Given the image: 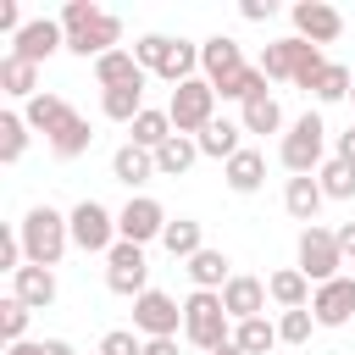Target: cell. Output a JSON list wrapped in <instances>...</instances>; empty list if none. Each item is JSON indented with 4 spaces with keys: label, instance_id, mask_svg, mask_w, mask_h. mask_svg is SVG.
<instances>
[{
    "label": "cell",
    "instance_id": "8",
    "mask_svg": "<svg viewBox=\"0 0 355 355\" xmlns=\"http://www.w3.org/2000/svg\"><path fill=\"white\" fill-rule=\"evenodd\" d=\"M105 288H111V294H128V300H139V294L150 288V261H144V244L116 239V250L105 255Z\"/></svg>",
    "mask_w": 355,
    "mask_h": 355
},
{
    "label": "cell",
    "instance_id": "7",
    "mask_svg": "<svg viewBox=\"0 0 355 355\" xmlns=\"http://www.w3.org/2000/svg\"><path fill=\"white\" fill-rule=\"evenodd\" d=\"M338 266H344V250H338V233L333 227H300V272L311 277V288H322V283H333L338 277Z\"/></svg>",
    "mask_w": 355,
    "mask_h": 355
},
{
    "label": "cell",
    "instance_id": "25",
    "mask_svg": "<svg viewBox=\"0 0 355 355\" xmlns=\"http://www.w3.org/2000/svg\"><path fill=\"white\" fill-rule=\"evenodd\" d=\"M22 116H28V128H33V133H44V139H50V133L72 116V105H67L61 94H33V100L22 105Z\"/></svg>",
    "mask_w": 355,
    "mask_h": 355
},
{
    "label": "cell",
    "instance_id": "48",
    "mask_svg": "<svg viewBox=\"0 0 355 355\" xmlns=\"http://www.w3.org/2000/svg\"><path fill=\"white\" fill-rule=\"evenodd\" d=\"M39 355H78V349H72L67 338H44V344H39Z\"/></svg>",
    "mask_w": 355,
    "mask_h": 355
},
{
    "label": "cell",
    "instance_id": "9",
    "mask_svg": "<svg viewBox=\"0 0 355 355\" xmlns=\"http://www.w3.org/2000/svg\"><path fill=\"white\" fill-rule=\"evenodd\" d=\"M133 327H139L144 338H178L183 305H178L172 294H161V288H144V294L133 300Z\"/></svg>",
    "mask_w": 355,
    "mask_h": 355
},
{
    "label": "cell",
    "instance_id": "27",
    "mask_svg": "<svg viewBox=\"0 0 355 355\" xmlns=\"http://www.w3.org/2000/svg\"><path fill=\"white\" fill-rule=\"evenodd\" d=\"M89 144H94V128H89V116H78V111H72V116H67V122L50 133V150H55L61 161H78Z\"/></svg>",
    "mask_w": 355,
    "mask_h": 355
},
{
    "label": "cell",
    "instance_id": "23",
    "mask_svg": "<svg viewBox=\"0 0 355 355\" xmlns=\"http://www.w3.org/2000/svg\"><path fill=\"white\" fill-rule=\"evenodd\" d=\"M0 89H6V94H17V100L44 94V89H39V67H33V61H22V55H0Z\"/></svg>",
    "mask_w": 355,
    "mask_h": 355
},
{
    "label": "cell",
    "instance_id": "6",
    "mask_svg": "<svg viewBox=\"0 0 355 355\" xmlns=\"http://www.w3.org/2000/svg\"><path fill=\"white\" fill-rule=\"evenodd\" d=\"M67 222H72V244L83 250V255H111L116 250V216L100 205V200H78L72 211H67Z\"/></svg>",
    "mask_w": 355,
    "mask_h": 355
},
{
    "label": "cell",
    "instance_id": "35",
    "mask_svg": "<svg viewBox=\"0 0 355 355\" xmlns=\"http://www.w3.org/2000/svg\"><path fill=\"white\" fill-rule=\"evenodd\" d=\"M255 67L266 72V83H294V33H288V39H277V44H266Z\"/></svg>",
    "mask_w": 355,
    "mask_h": 355
},
{
    "label": "cell",
    "instance_id": "20",
    "mask_svg": "<svg viewBox=\"0 0 355 355\" xmlns=\"http://www.w3.org/2000/svg\"><path fill=\"white\" fill-rule=\"evenodd\" d=\"M222 178H227V189H233V194H255V189L266 183V155L244 144V150H239V155L222 166Z\"/></svg>",
    "mask_w": 355,
    "mask_h": 355
},
{
    "label": "cell",
    "instance_id": "30",
    "mask_svg": "<svg viewBox=\"0 0 355 355\" xmlns=\"http://www.w3.org/2000/svg\"><path fill=\"white\" fill-rule=\"evenodd\" d=\"M161 244H166V255H178V261H194V255L205 250V233H200V222H194V216H178V222H166Z\"/></svg>",
    "mask_w": 355,
    "mask_h": 355
},
{
    "label": "cell",
    "instance_id": "19",
    "mask_svg": "<svg viewBox=\"0 0 355 355\" xmlns=\"http://www.w3.org/2000/svg\"><path fill=\"white\" fill-rule=\"evenodd\" d=\"M150 72L133 61V50H111V55H100L94 61V83L100 89H128V83H144Z\"/></svg>",
    "mask_w": 355,
    "mask_h": 355
},
{
    "label": "cell",
    "instance_id": "40",
    "mask_svg": "<svg viewBox=\"0 0 355 355\" xmlns=\"http://www.w3.org/2000/svg\"><path fill=\"white\" fill-rule=\"evenodd\" d=\"M166 55H172V33H144V39L133 44V61H139L144 72H161Z\"/></svg>",
    "mask_w": 355,
    "mask_h": 355
},
{
    "label": "cell",
    "instance_id": "51",
    "mask_svg": "<svg viewBox=\"0 0 355 355\" xmlns=\"http://www.w3.org/2000/svg\"><path fill=\"white\" fill-rule=\"evenodd\" d=\"M349 100H355V94H349Z\"/></svg>",
    "mask_w": 355,
    "mask_h": 355
},
{
    "label": "cell",
    "instance_id": "16",
    "mask_svg": "<svg viewBox=\"0 0 355 355\" xmlns=\"http://www.w3.org/2000/svg\"><path fill=\"white\" fill-rule=\"evenodd\" d=\"M266 294H272V305H277V311H305L316 288H311V277H305L300 266H283V272H272V277H266Z\"/></svg>",
    "mask_w": 355,
    "mask_h": 355
},
{
    "label": "cell",
    "instance_id": "26",
    "mask_svg": "<svg viewBox=\"0 0 355 355\" xmlns=\"http://www.w3.org/2000/svg\"><path fill=\"white\" fill-rule=\"evenodd\" d=\"M128 133H133V144H139V150H150V155H155L178 128H172V116H166V111H150V105H144V111L128 122Z\"/></svg>",
    "mask_w": 355,
    "mask_h": 355
},
{
    "label": "cell",
    "instance_id": "24",
    "mask_svg": "<svg viewBox=\"0 0 355 355\" xmlns=\"http://www.w3.org/2000/svg\"><path fill=\"white\" fill-rule=\"evenodd\" d=\"M211 89H216V100H239V105H244V100H255V94H266V72L244 61L239 72H227V78H216Z\"/></svg>",
    "mask_w": 355,
    "mask_h": 355
},
{
    "label": "cell",
    "instance_id": "1",
    "mask_svg": "<svg viewBox=\"0 0 355 355\" xmlns=\"http://www.w3.org/2000/svg\"><path fill=\"white\" fill-rule=\"evenodd\" d=\"M61 33H67V50L72 55H111V50H122V17H111V11H100L94 0H67L61 6Z\"/></svg>",
    "mask_w": 355,
    "mask_h": 355
},
{
    "label": "cell",
    "instance_id": "31",
    "mask_svg": "<svg viewBox=\"0 0 355 355\" xmlns=\"http://www.w3.org/2000/svg\"><path fill=\"white\" fill-rule=\"evenodd\" d=\"M161 83H189V78H200V44H183V39H172V55L161 61V72H155Z\"/></svg>",
    "mask_w": 355,
    "mask_h": 355
},
{
    "label": "cell",
    "instance_id": "50",
    "mask_svg": "<svg viewBox=\"0 0 355 355\" xmlns=\"http://www.w3.org/2000/svg\"><path fill=\"white\" fill-rule=\"evenodd\" d=\"M211 355H244V349H239V344H233V338H227V344H216V349H211Z\"/></svg>",
    "mask_w": 355,
    "mask_h": 355
},
{
    "label": "cell",
    "instance_id": "22",
    "mask_svg": "<svg viewBox=\"0 0 355 355\" xmlns=\"http://www.w3.org/2000/svg\"><path fill=\"white\" fill-rule=\"evenodd\" d=\"M227 266H233V261H227L222 250H200V255H194L183 272H189V283H194V288H211V294H222V288L233 283V272H227Z\"/></svg>",
    "mask_w": 355,
    "mask_h": 355
},
{
    "label": "cell",
    "instance_id": "37",
    "mask_svg": "<svg viewBox=\"0 0 355 355\" xmlns=\"http://www.w3.org/2000/svg\"><path fill=\"white\" fill-rule=\"evenodd\" d=\"M311 94H316L322 105H333V100H349V94H355V72H349L344 61H327V72L316 78V89H311Z\"/></svg>",
    "mask_w": 355,
    "mask_h": 355
},
{
    "label": "cell",
    "instance_id": "47",
    "mask_svg": "<svg viewBox=\"0 0 355 355\" xmlns=\"http://www.w3.org/2000/svg\"><path fill=\"white\" fill-rule=\"evenodd\" d=\"M144 355H178V338H144Z\"/></svg>",
    "mask_w": 355,
    "mask_h": 355
},
{
    "label": "cell",
    "instance_id": "17",
    "mask_svg": "<svg viewBox=\"0 0 355 355\" xmlns=\"http://www.w3.org/2000/svg\"><path fill=\"white\" fill-rule=\"evenodd\" d=\"M239 67H244L239 39L216 33V39H205V44H200V72H205V83H216V78H227V72H239Z\"/></svg>",
    "mask_w": 355,
    "mask_h": 355
},
{
    "label": "cell",
    "instance_id": "18",
    "mask_svg": "<svg viewBox=\"0 0 355 355\" xmlns=\"http://www.w3.org/2000/svg\"><path fill=\"white\" fill-rule=\"evenodd\" d=\"M322 183L316 178H288L283 183V211L294 216V222H305V227H316V211H322Z\"/></svg>",
    "mask_w": 355,
    "mask_h": 355
},
{
    "label": "cell",
    "instance_id": "10",
    "mask_svg": "<svg viewBox=\"0 0 355 355\" xmlns=\"http://www.w3.org/2000/svg\"><path fill=\"white\" fill-rule=\"evenodd\" d=\"M288 17H294V39L316 44V50H322V44H333V39L344 33V11H338V6H327V0H300Z\"/></svg>",
    "mask_w": 355,
    "mask_h": 355
},
{
    "label": "cell",
    "instance_id": "33",
    "mask_svg": "<svg viewBox=\"0 0 355 355\" xmlns=\"http://www.w3.org/2000/svg\"><path fill=\"white\" fill-rule=\"evenodd\" d=\"M239 128H244V133H277V128H283V105H277L272 94H255V100H244Z\"/></svg>",
    "mask_w": 355,
    "mask_h": 355
},
{
    "label": "cell",
    "instance_id": "46",
    "mask_svg": "<svg viewBox=\"0 0 355 355\" xmlns=\"http://www.w3.org/2000/svg\"><path fill=\"white\" fill-rule=\"evenodd\" d=\"M338 161H349V166H355V122L338 133Z\"/></svg>",
    "mask_w": 355,
    "mask_h": 355
},
{
    "label": "cell",
    "instance_id": "3",
    "mask_svg": "<svg viewBox=\"0 0 355 355\" xmlns=\"http://www.w3.org/2000/svg\"><path fill=\"white\" fill-rule=\"evenodd\" d=\"M322 150H327V122H322L316 111H305V116L288 122V133H283V144H277V161H283L294 178H316L322 161H327Z\"/></svg>",
    "mask_w": 355,
    "mask_h": 355
},
{
    "label": "cell",
    "instance_id": "14",
    "mask_svg": "<svg viewBox=\"0 0 355 355\" xmlns=\"http://www.w3.org/2000/svg\"><path fill=\"white\" fill-rule=\"evenodd\" d=\"M266 283L261 277H250V272H233V283L222 288V305H227V316H233V327L239 322H250V316H266Z\"/></svg>",
    "mask_w": 355,
    "mask_h": 355
},
{
    "label": "cell",
    "instance_id": "12",
    "mask_svg": "<svg viewBox=\"0 0 355 355\" xmlns=\"http://www.w3.org/2000/svg\"><path fill=\"white\" fill-rule=\"evenodd\" d=\"M55 50H67V33H61V22H55V17H33V22L11 39V55L33 61V67H39V61H50Z\"/></svg>",
    "mask_w": 355,
    "mask_h": 355
},
{
    "label": "cell",
    "instance_id": "39",
    "mask_svg": "<svg viewBox=\"0 0 355 355\" xmlns=\"http://www.w3.org/2000/svg\"><path fill=\"white\" fill-rule=\"evenodd\" d=\"M327 72V55L316 50V44H305V39H294V83L300 89H316V78Z\"/></svg>",
    "mask_w": 355,
    "mask_h": 355
},
{
    "label": "cell",
    "instance_id": "28",
    "mask_svg": "<svg viewBox=\"0 0 355 355\" xmlns=\"http://www.w3.org/2000/svg\"><path fill=\"white\" fill-rule=\"evenodd\" d=\"M239 133H244L239 122H227V116H216V122H211V128H205V133H200L194 144H200V155H216V161L227 166V161H233V155L244 150V144H239Z\"/></svg>",
    "mask_w": 355,
    "mask_h": 355
},
{
    "label": "cell",
    "instance_id": "36",
    "mask_svg": "<svg viewBox=\"0 0 355 355\" xmlns=\"http://www.w3.org/2000/svg\"><path fill=\"white\" fill-rule=\"evenodd\" d=\"M316 183H322V194H327V200H355V166H349V161H338V155H327V161H322Z\"/></svg>",
    "mask_w": 355,
    "mask_h": 355
},
{
    "label": "cell",
    "instance_id": "38",
    "mask_svg": "<svg viewBox=\"0 0 355 355\" xmlns=\"http://www.w3.org/2000/svg\"><path fill=\"white\" fill-rule=\"evenodd\" d=\"M22 150H28V116L22 111H0V161L11 166V161H22Z\"/></svg>",
    "mask_w": 355,
    "mask_h": 355
},
{
    "label": "cell",
    "instance_id": "44",
    "mask_svg": "<svg viewBox=\"0 0 355 355\" xmlns=\"http://www.w3.org/2000/svg\"><path fill=\"white\" fill-rule=\"evenodd\" d=\"M239 11H244V22H266V17L277 11V6H272V0H244Z\"/></svg>",
    "mask_w": 355,
    "mask_h": 355
},
{
    "label": "cell",
    "instance_id": "21",
    "mask_svg": "<svg viewBox=\"0 0 355 355\" xmlns=\"http://www.w3.org/2000/svg\"><path fill=\"white\" fill-rule=\"evenodd\" d=\"M111 178H116V183H128V189H139V183H150V178H155V155H150V150H139V144L128 139V144L111 155Z\"/></svg>",
    "mask_w": 355,
    "mask_h": 355
},
{
    "label": "cell",
    "instance_id": "13",
    "mask_svg": "<svg viewBox=\"0 0 355 355\" xmlns=\"http://www.w3.org/2000/svg\"><path fill=\"white\" fill-rule=\"evenodd\" d=\"M311 316H316V327H344V322L355 316V277L322 283V288L311 294Z\"/></svg>",
    "mask_w": 355,
    "mask_h": 355
},
{
    "label": "cell",
    "instance_id": "42",
    "mask_svg": "<svg viewBox=\"0 0 355 355\" xmlns=\"http://www.w3.org/2000/svg\"><path fill=\"white\" fill-rule=\"evenodd\" d=\"M311 327H316L311 305H305V311H283V316H277V338H283V344H305V338H311Z\"/></svg>",
    "mask_w": 355,
    "mask_h": 355
},
{
    "label": "cell",
    "instance_id": "4",
    "mask_svg": "<svg viewBox=\"0 0 355 355\" xmlns=\"http://www.w3.org/2000/svg\"><path fill=\"white\" fill-rule=\"evenodd\" d=\"M227 305H222V294H211V288H194L189 300H183V338L194 344V349H216V344H227L233 333H227Z\"/></svg>",
    "mask_w": 355,
    "mask_h": 355
},
{
    "label": "cell",
    "instance_id": "41",
    "mask_svg": "<svg viewBox=\"0 0 355 355\" xmlns=\"http://www.w3.org/2000/svg\"><path fill=\"white\" fill-rule=\"evenodd\" d=\"M28 316H33V311H28L22 300H6V305H0V338H6V344H28Z\"/></svg>",
    "mask_w": 355,
    "mask_h": 355
},
{
    "label": "cell",
    "instance_id": "34",
    "mask_svg": "<svg viewBox=\"0 0 355 355\" xmlns=\"http://www.w3.org/2000/svg\"><path fill=\"white\" fill-rule=\"evenodd\" d=\"M233 344H239L244 355H266V349H272V344H283V338H277V322L250 316V322H239V327H233Z\"/></svg>",
    "mask_w": 355,
    "mask_h": 355
},
{
    "label": "cell",
    "instance_id": "15",
    "mask_svg": "<svg viewBox=\"0 0 355 355\" xmlns=\"http://www.w3.org/2000/svg\"><path fill=\"white\" fill-rule=\"evenodd\" d=\"M11 300H22L28 311H50L55 305V272L50 266H22L11 277Z\"/></svg>",
    "mask_w": 355,
    "mask_h": 355
},
{
    "label": "cell",
    "instance_id": "45",
    "mask_svg": "<svg viewBox=\"0 0 355 355\" xmlns=\"http://www.w3.org/2000/svg\"><path fill=\"white\" fill-rule=\"evenodd\" d=\"M333 233H338V250H344V261H355V222H338Z\"/></svg>",
    "mask_w": 355,
    "mask_h": 355
},
{
    "label": "cell",
    "instance_id": "43",
    "mask_svg": "<svg viewBox=\"0 0 355 355\" xmlns=\"http://www.w3.org/2000/svg\"><path fill=\"white\" fill-rule=\"evenodd\" d=\"M100 355H144V338H133L128 327H111L100 338Z\"/></svg>",
    "mask_w": 355,
    "mask_h": 355
},
{
    "label": "cell",
    "instance_id": "29",
    "mask_svg": "<svg viewBox=\"0 0 355 355\" xmlns=\"http://www.w3.org/2000/svg\"><path fill=\"white\" fill-rule=\"evenodd\" d=\"M194 161H200V144H194V139H183V133H172V139L155 150V178H183Z\"/></svg>",
    "mask_w": 355,
    "mask_h": 355
},
{
    "label": "cell",
    "instance_id": "49",
    "mask_svg": "<svg viewBox=\"0 0 355 355\" xmlns=\"http://www.w3.org/2000/svg\"><path fill=\"white\" fill-rule=\"evenodd\" d=\"M6 355H39V344H6Z\"/></svg>",
    "mask_w": 355,
    "mask_h": 355
},
{
    "label": "cell",
    "instance_id": "11",
    "mask_svg": "<svg viewBox=\"0 0 355 355\" xmlns=\"http://www.w3.org/2000/svg\"><path fill=\"white\" fill-rule=\"evenodd\" d=\"M166 211H161V200H150V194H133L122 211H116V233L128 239V244H150V239H161L166 233Z\"/></svg>",
    "mask_w": 355,
    "mask_h": 355
},
{
    "label": "cell",
    "instance_id": "32",
    "mask_svg": "<svg viewBox=\"0 0 355 355\" xmlns=\"http://www.w3.org/2000/svg\"><path fill=\"white\" fill-rule=\"evenodd\" d=\"M100 111L111 122H133L144 111V83H128V89H100Z\"/></svg>",
    "mask_w": 355,
    "mask_h": 355
},
{
    "label": "cell",
    "instance_id": "5",
    "mask_svg": "<svg viewBox=\"0 0 355 355\" xmlns=\"http://www.w3.org/2000/svg\"><path fill=\"white\" fill-rule=\"evenodd\" d=\"M166 116H172V128H178L183 139H200V133L216 122V89H211L205 78L178 83V89H172V100H166Z\"/></svg>",
    "mask_w": 355,
    "mask_h": 355
},
{
    "label": "cell",
    "instance_id": "2",
    "mask_svg": "<svg viewBox=\"0 0 355 355\" xmlns=\"http://www.w3.org/2000/svg\"><path fill=\"white\" fill-rule=\"evenodd\" d=\"M17 233H22V250H28V266H55L67 255V244H72V222L55 205H33L17 222Z\"/></svg>",
    "mask_w": 355,
    "mask_h": 355
}]
</instances>
